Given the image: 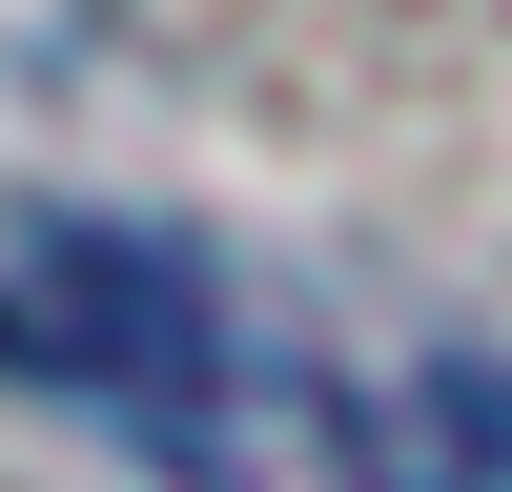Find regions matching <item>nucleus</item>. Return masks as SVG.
I'll use <instances>...</instances> for the list:
<instances>
[{"mask_svg": "<svg viewBox=\"0 0 512 492\" xmlns=\"http://www.w3.org/2000/svg\"><path fill=\"white\" fill-rule=\"evenodd\" d=\"M226 349H246L226 287H205L164 226H21V246H0V369H41V390L123 410L144 451L226 390Z\"/></svg>", "mask_w": 512, "mask_h": 492, "instance_id": "obj_1", "label": "nucleus"}, {"mask_svg": "<svg viewBox=\"0 0 512 492\" xmlns=\"http://www.w3.org/2000/svg\"><path fill=\"white\" fill-rule=\"evenodd\" d=\"M390 492H512V369L492 349H451V369L390 390Z\"/></svg>", "mask_w": 512, "mask_h": 492, "instance_id": "obj_2", "label": "nucleus"}]
</instances>
